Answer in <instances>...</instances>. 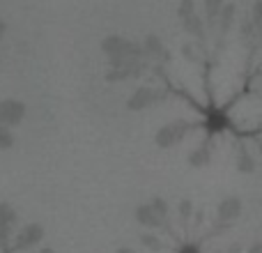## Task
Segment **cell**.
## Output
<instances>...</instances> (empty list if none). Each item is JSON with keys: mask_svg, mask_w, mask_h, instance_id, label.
I'll return each instance as SVG.
<instances>
[{"mask_svg": "<svg viewBox=\"0 0 262 253\" xmlns=\"http://www.w3.org/2000/svg\"><path fill=\"white\" fill-rule=\"evenodd\" d=\"M147 203H149V207H152L157 214H161L163 219H168V212H170V205H168V200L163 198V196H152V198H149Z\"/></svg>", "mask_w": 262, "mask_h": 253, "instance_id": "cell-18", "label": "cell"}, {"mask_svg": "<svg viewBox=\"0 0 262 253\" xmlns=\"http://www.w3.org/2000/svg\"><path fill=\"white\" fill-rule=\"evenodd\" d=\"M140 49H143V60L145 62H147V60L149 62H168V58H170L166 44H163V39L159 35H145Z\"/></svg>", "mask_w": 262, "mask_h": 253, "instance_id": "cell-6", "label": "cell"}, {"mask_svg": "<svg viewBox=\"0 0 262 253\" xmlns=\"http://www.w3.org/2000/svg\"><path fill=\"white\" fill-rule=\"evenodd\" d=\"M37 253H55V249H51V246H41Z\"/></svg>", "mask_w": 262, "mask_h": 253, "instance_id": "cell-27", "label": "cell"}, {"mask_svg": "<svg viewBox=\"0 0 262 253\" xmlns=\"http://www.w3.org/2000/svg\"><path fill=\"white\" fill-rule=\"evenodd\" d=\"M115 253H136V251L131 249V246H120V249L115 251Z\"/></svg>", "mask_w": 262, "mask_h": 253, "instance_id": "cell-25", "label": "cell"}, {"mask_svg": "<svg viewBox=\"0 0 262 253\" xmlns=\"http://www.w3.org/2000/svg\"><path fill=\"white\" fill-rule=\"evenodd\" d=\"M177 209H180V217H182V219H189L191 214H193V203H191L189 198H184V200H180Z\"/></svg>", "mask_w": 262, "mask_h": 253, "instance_id": "cell-22", "label": "cell"}, {"mask_svg": "<svg viewBox=\"0 0 262 253\" xmlns=\"http://www.w3.org/2000/svg\"><path fill=\"white\" fill-rule=\"evenodd\" d=\"M228 124H230V120H228L226 109H207V113H205V129L209 131V136H216L221 131H226Z\"/></svg>", "mask_w": 262, "mask_h": 253, "instance_id": "cell-11", "label": "cell"}, {"mask_svg": "<svg viewBox=\"0 0 262 253\" xmlns=\"http://www.w3.org/2000/svg\"><path fill=\"white\" fill-rule=\"evenodd\" d=\"M235 16H237V7L232 3H223L221 12H219V32H221V37H226L228 32H230L232 23H235Z\"/></svg>", "mask_w": 262, "mask_h": 253, "instance_id": "cell-15", "label": "cell"}, {"mask_svg": "<svg viewBox=\"0 0 262 253\" xmlns=\"http://www.w3.org/2000/svg\"><path fill=\"white\" fill-rule=\"evenodd\" d=\"M101 51L108 58V67H118L131 60H143V49L138 41H131L122 35H106L101 39Z\"/></svg>", "mask_w": 262, "mask_h": 253, "instance_id": "cell-1", "label": "cell"}, {"mask_svg": "<svg viewBox=\"0 0 262 253\" xmlns=\"http://www.w3.org/2000/svg\"><path fill=\"white\" fill-rule=\"evenodd\" d=\"M180 21H182V28H184L186 35L198 39V41H205V21L198 12L189 14V16H182Z\"/></svg>", "mask_w": 262, "mask_h": 253, "instance_id": "cell-12", "label": "cell"}, {"mask_svg": "<svg viewBox=\"0 0 262 253\" xmlns=\"http://www.w3.org/2000/svg\"><path fill=\"white\" fill-rule=\"evenodd\" d=\"M255 168H258V161H255V157L251 154V150L246 147V145H239V150H237V173H242V175H253Z\"/></svg>", "mask_w": 262, "mask_h": 253, "instance_id": "cell-13", "label": "cell"}, {"mask_svg": "<svg viewBox=\"0 0 262 253\" xmlns=\"http://www.w3.org/2000/svg\"><path fill=\"white\" fill-rule=\"evenodd\" d=\"M251 23H253V26L260 30V26H262V3H260V0L253 5V21H251Z\"/></svg>", "mask_w": 262, "mask_h": 253, "instance_id": "cell-23", "label": "cell"}, {"mask_svg": "<svg viewBox=\"0 0 262 253\" xmlns=\"http://www.w3.org/2000/svg\"><path fill=\"white\" fill-rule=\"evenodd\" d=\"M26 104L18 99H0V124L3 126H9V129H14V126H18L26 120Z\"/></svg>", "mask_w": 262, "mask_h": 253, "instance_id": "cell-4", "label": "cell"}, {"mask_svg": "<svg viewBox=\"0 0 262 253\" xmlns=\"http://www.w3.org/2000/svg\"><path fill=\"white\" fill-rule=\"evenodd\" d=\"M209 161H212V147H209L207 143L198 145V147H195L193 152H189V157H186V163H189L191 168H205V166H209Z\"/></svg>", "mask_w": 262, "mask_h": 253, "instance_id": "cell-14", "label": "cell"}, {"mask_svg": "<svg viewBox=\"0 0 262 253\" xmlns=\"http://www.w3.org/2000/svg\"><path fill=\"white\" fill-rule=\"evenodd\" d=\"M18 223V214L7 200H0V246L7 244L9 233Z\"/></svg>", "mask_w": 262, "mask_h": 253, "instance_id": "cell-9", "label": "cell"}, {"mask_svg": "<svg viewBox=\"0 0 262 253\" xmlns=\"http://www.w3.org/2000/svg\"><path fill=\"white\" fill-rule=\"evenodd\" d=\"M177 253H200V246L198 244H184Z\"/></svg>", "mask_w": 262, "mask_h": 253, "instance_id": "cell-24", "label": "cell"}, {"mask_svg": "<svg viewBox=\"0 0 262 253\" xmlns=\"http://www.w3.org/2000/svg\"><path fill=\"white\" fill-rule=\"evenodd\" d=\"M14 143H16V136L9 126H3L0 124V150H12Z\"/></svg>", "mask_w": 262, "mask_h": 253, "instance_id": "cell-19", "label": "cell"}, {"mask_svg": "<svg viewBox=\"0 0 262 253\" xmlns=\"http://www.w3.org/2000/svg\"><path fill=\"white\" fill-rule=\"evenodd\" d=\"M191 124L186 120H170L163 126H159L157 134H154V145L161 150H170V147H177L182 140L186 138L189 134Z\"/></svg>", "mask_w": 262, "mask_h": 253, "instance_id": "cell-2", "label": "cell"}, {"mask_svg": "<svg viewBox=\"0 0 262 253\" xmlns=\"http://www.w3.org/2000/svg\"><path fill=\"white\" fill-rule=\"evenodd\" d=\"M145 72V60H131V62L118 65V67H111L106 74V81L111 83H122L129 78H140Z\"/></svg>", "mask_w": 262, "mask_h": 253, "instance_id": "cell-7", "label": "cell"}, {"mask_svg": "<svg viewBox=\"0 0 262 253\" xmlns=\"http://www.w3.org/2000/svg\"><path fill=\"white\" fill-rule=\"evenodd\" d=\"M180 51H182V55H184V60H189V62H200V60H203V55H200V51H198V41H184Z\"/></svg>", "mask_w": 262, "mask_h": 253, "instance_id": "cell-17", "label": "cell"}, {"mask_svg": "<svg viewBox=\"0 0 262 253\" xmlns=\"http://www.w3.org/2000/svg\"><path fill=\"white\" fill-rule=\"evenodd\" d=\"M163 99H166V90H161V88L140 86L129 95L127 109L134 111V113H138V111H147V109H152V106L161 104Z\"/></svg>", "mask_w": 262, "mask_h": 253, "instance_id": "cell-3", "label": "cell"}, {"mask_svg": "<svg viewBox=\"0 0 262 253\" xmlns=\"http://www.w3.org/2000/svg\"><path fill=\"white\" fill-rule=\"evenodd\" d=\"M134 219L138 221V226L149 228V230H154V228H163L166 221H168V219H163L161 214L154 212V209L149 207V203H140L134 212Z\"/></svg>", "mask_w": 262, "mask_h": 253, "instance_id": "cell-10", "label": "cell"}, {"mask_svg": "<svg viewBox=\"0 0 262 253\" xmlns=\"http://www.w3.org/2000/svg\"><path fill=\"white\" fill-rule=\"evenodd\" d=\"M46 230L41 223H28V226H23L21 230H18L16 240H14V249L16 251H28L32 249V246H37L41 240H44Z\"/></svg>", "mask_w": 262, "mask_h": 253, "instance_id": "cell-5", "label": "cell"}, {"mask_svg": "<svg viewBox=\"0 0 262 253\" xmlns=\"http://www.w3.org/2000/svg\"><path fill=\"white\" fill-rule=\"evenodd\" d=\"M242 212H244V203H242L239 196H226V198H221V203L216 207V217L221 223L237 221L242 217Z\"/></svg>", "mask_w": 262, "mask_h": 253, "instance_id": "cell-8", "label": "cell"}, {"mask_svg": "<svg viewBox=\"0 0 262 253\" xmlns=\"http://www.w3.org/2000/svg\"><path fill=\"white\" fill-rule=\"evenodd\" d=\"M198 12V7H195V0H180V5H177V16H189V14Z\"/></svg>", "mask_w": 262, "mask_h": 253, "instance_id": "cell-21", "label": "cell"}, {"mask_svg": "<svg viewBox=\"0 0 262 253\" xmlns=\"http://www.w3.org/2000/svg\"><path fill=\"white\" fill-rule=\"evenodd\" d=\"M140 244L145 246V249H152V251H161L163 249V244H161V240H159L157 235H152V233H140Z\"/></svg>", "mask_w": 262, "mask_h": 253, "instance_id": "cell-20", "label": "cell"}, {"mask_svg": "<svg viewBox=\"0 0 262 253\" xmlns=\"http://www.w3.org/2000/svg\"><path fill=\"white\" fill-rule=\"evenodd\" d=\"M223 3H226V0H203V12H205L203 21L209 23V26H214L216 18H219V12H221V7H223Z\"/></svg>", "mask_w": 262, "mask_h": 253, "instance_id": "cell-16", "label": "cell"}, {"mask_svg": "<svg viewBox=\"0 0 262 253\" xmlns=\"http://www.w3.org/2000/svg\"><path fill=\"white\" fill-rule=\"evenodd\" d=\"M5 32H7V23H5V21H0V39H3V37H5Z\"/></svg>", "mask_w": 262, "mask_h": 253, "instance_id": "cell-26", "label": "cell"}]
</instances>
